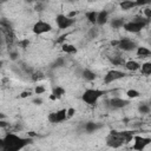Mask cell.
Segmentation results:
<instances>
[{
  "label": "cell",
  "instance_id": "cell-1",
  "mask_svg": "<svg viewBox=\"0 0 151 151\" xmlns=\"http://www.w3.org/2000/svg\"><path fill=\"white\" fill-rule=\"evenodd\" d=\"M133 136H134L133 131H116V130H112L106 136L105 143L110 147L118 149V147L123 146L124 144L130 143L132 140Z\"/></svg>",
  "mask_w": 151,
  "mask_h": 151
},
{
  "label": "cell",
  "instance_id": "cell-2",
  "mask_svg": "<svg viewBox=\"0 0 151 151\" xmlns=\"http://www.w3.org/2000/svg\"><path fill=\"white\" fill-rule=\"evenodd\" d=\"M4 151H19L32 143L31 138L20 137L13 132H7L4 137Z\"/></svg>",
  "mask_w": 151,
  "mask_h": 151
},
{
  "label": "cell",
  "instance_id": "cell-3",
  "mask_svg": "<svg viewBox=\"0 0 151 151\" xmlns=\"http://www.w3.org/2000/svg\"><path fill=\"white\" fill-rule=\"evenodd\" d=\"M150 22V19H146L145 17H134L131 21H125L123 25V28L129 33H139L143 31Z\"/></svg>",
  "mask_w": 151,
  "mask_h": 151
},
{
  "label": "cell",
  "instance_id": "cell-4",
  "mask_svg": "<svg viewBox=\"0 0 151 151\" xmlns=\"http://www.w3.org/2000/svg\"><path fill=\"white\" fill-rule=\"evenodd\" d=\"M105 94L104 90L99 88H87L81 94V100L87 105H96L98 100Z\"/></svg>",
  "mask_w": 151,
  "mask_h": 151
},
{
  "label": "cell",
  "instance_id": "cell-5",
  "mask_svg": "<svg viewBox=\"0 0 151 151\" xmlns=\"http://www.w3.org/2000/svg\"><path fill=\"white\" fill-rule=\"evenodd\" d=\"M76 19L74 18H70L65 14H58L55 17V24L58 26L59 29H66L70 28L72 25H74Z\"/></svg>",
  "mask_w": 151,
  "mask_h": 151
},
{
  "label": "cell",
  "instance_id": "cell-6",
  "mask_svg": "<svg viewBox=\"0 0 151 151\" xmlns=\"http://www.w3.org/2000/svg\"><path fill=\"white\" fill-rule=\"evenodd\" d=\"M32 31L34 34L37 35H41V34H45V33H48L52 31V25L47 21H44V20H38L33 27H32Z\"/></svg>",
  "mask_w": 151,
  "mask_h": 151
},
{
  "label": "cell",
  "instance_id": "cell-7",
  "mask_svg": "<svg viewBox=\"0 0 151 151\" xmlns=\"http://www.w3.org/2000/svg\"><path fill=\"white\" fill-rule=\"evenodd\" d=\"M125 76H126V73L120 71V70H110L104 76V83L106 85H109V84H112V83H114V81H117L119 79L125 78Z\"/></svg>",
  "mask_w": 151,
  "mask_h": 151
},
{
  "label": "cell",
  "instance_id": "cell-8",
  "mask_svg": "<svg viewBox=\"0 0 151 151\" xmlns=\"http://www.w3.org/2000/svg\"><path fill=\"white\" fill-rule=\"evenodd\" d=\"M132 139L134 142L133 145H132V149L133 150H137V151H143L151 143V138L143 137V136H137V134H134Z\"/></svg>",
  "mask_w": 151,
  "mask_h": 151
},
{
  "label": "cell",
  "instance_id": "cell-9",
  "mask_svg": "<svg viewBox=\"0 0 151 151\" xmlns=\"http://www.w3.org/2000/svg\"><path fill=\"white\" fill-rule=\"evenodd\" d=\"M117 47L119 50H122L123 52H131V51H134L137 48V44L132 39L125 37V38H122L118 40Z\"/></svg>",
  "mask_w": 151,
  "mask_h": 151
},
{
  "label": "cell",
  "instance_id": "cell-10",
  "mask_svg": "<svg viewBox=\"0 0 151 151\" xmlns=\"http://www.w3.org/2000/svg\"><path fill=\"white\" fill-rule=\"evenodd\" d=\"M67 119V114H66V109H60L57 110L55 112H51L48 114V120L52 124H58V123H63Z\"/></svg>",
  "mask_w": 151,
  "mask_h": 151
},
{
  "label": "cell",
  "instance_id": "cell-11",
  "mask_svg": "<svg viewBox=\"0 0 151 151\" xmlns=\"http://www.w3.org/2000/svg\"><path fill=\"white\" fill-rule=\"evenodd\" d=\"M129 104H130V101H129V100L123 99V98H119V97H113V98H111V99L107 101L109 107H110V109H112V110L124 109V107H126Z\"/></svg>",
  "mask_w": 151,
  "mask_h": 151
},
{
  "label": "cell",
  "instance_id": "cell-12",
  "mask_svg": "<svg viewBox=\"0 0 151 151\" xmlns=\"http://www.w3.org/2000/svg\"><path fill=\"white\" fill-rule=\"evenodd\" d=\"M101 126H103L101 124H98L96 122H86L84 124V130L86 131V133H93L99 129H101Z\"/></svg>",
  "mask_w": 151,
  "mask_h": 151
},
{
  "label": "cell",
  "instance_id": "cell-13",
  "mask_svg": "<svg viewBox=\"0 0 151 151\" xmlns=\"http://www.w3.org/2000/svg\"><path fill=\"white\" fill-rule=\"evenodd\" d=\"M65 93H66V91H65L64 87H61V86H55V87L52 90V93H51V96H50V99H51V100H58V99H60Z\"/></svg>",
  "mask_w": 151,
  "mask_h": 151
},
{
  "label": "cell",
  "instance_id": "cell-14",
  "mask_svg": "<svg viewBox=\"0 0 151 151\" xmlns=\"http://www.w3.org/2000/svg\"><path fill=\"white\" fill-rule=\"evenodd\" d=\"M107 20H109V13H107L105 9H103V11L98 12V14H97L96 25H98V26H103V25H105V24L107 22Z\"/></svg>",
  "mask_w": 151,
  "mask_h": 151
},
{
  "label": "cell",
  "instance_id": "cell-15",
  "mask_svg": "<svg viewBox=\"0 0 151 151\" xmlns=\"http://www.w3.org/2000/svg\"><path fill=\"white\" fill-rule=\"evenodd\" d=\"M119 7L122 11H130L137 7V5L134 0H124V1H119Z\"/></svg>",
  "mask_w": 151,
  "mask_h": 151
},
{
  "label": "cell",
  "instance_id": "cell-16",
  "mask_svg": "<svg viewBox=\"0 0 151 151\" xmlns=\"http://www.w3.org/2000/svg\"><path fill=\"white\" fill-rule=\"evenodd\" d=\"M124 67H125L127 71L136 72V71H138V70L140 68V64H139L138 61H136V60H127V61H125Z\"/></svg>",
  "mask_w": 151,
  "mask_h": 151
},
{
  "label": "cell",
  "instance_id": "cell-17",
  "mask_svg": "<svg viewBox=\"0 0 151 151\" xmlns=\"http://www.w3.org/2000/svg\"><path fill=\"white\" fill-rule=\"evenodd\" d=\"M96 77H97L96 73L90 68H84L81 71V78L84 80H86V81H93L96 79Z\"/></svg>",
  "mask_w": 151,
  "mask_h": 151
},
{
  "label": "cell",
  "instance_id": "cell-18",
  "mask_svg": "<svg viewBox=\"0 0 151 151\" xmlns=\"http://www.w3.org/2000/svg\"><path fill=\"white\" fill-rule=\"evenodd\" d=\"M61 51L64 52V53H66V54H74V53H77V47L74 46V45H72V44H63L61 45Z\"/></svg>",
  "mask_w": 151,
  "mask_h": 151
},
{
  "label": "cell",
  "instance_id": "cell-19",
  "mask_svg": "<svg viewBox=\"0 0 151 151\" xmlns=\"http://www.w3.org/2000/svg\"><path fill=\"white\" fill-rule=\"evenodd\" d=\"M136 53H137V55H138L139 58H149V57L151 55V51H150L147 47H144V46H140V47L137 46Z\"/></svg>",
  "mask_w": 151,
  "mask_h": 151
},
{
  "label": "cell",
  "instance_id": "cell-20",
  "mask_svg": "<svg viewBox=\"0 0 151 151\" xmlns=\"http://www.w3.org/2000/svg\"><path fill=\"white\" fill-rule=\"evenodd\" d=\"M97 14H98V12L97 11H88V12H86L85 13V17H86V19H87V21L91 24V25H96V20H97Z\"/></svg>",
  "mask_w": 151,
  "mask_h": 151
},
{
  "label": "cell",
  "instance_id": "cell-21",
  "mask_svg": "<svg viewBox=\"0 0 151 151\" xmlns=\"http://www.w3.org/2000/svg\"><path fill=\"white\" fill-rule=\"evenodd\" d=\"M124 22H125V20H124L123 18H113V19L111 20V24H110V25H111L112 28L118 29V28H122V27H123Z\"/></svg>",
  "mask_w": 151,
  "mask_h": 151
},
{
  "label": "cell",
  "instance_id": "cell-22",
  "mask_svg": "<svg viewBox=\"0 0 151 151\" xmlns=\"http://www.w3.org/2000/svg\"><path fill=\"white\" fill-rule=\"evenodd\" d=\"M110 61L114 65V66H124V64H125V60H124V58L123 57H120V55H116V57H110Z\"/></svg>",
  "mask_w": 151,
  "mask_h": 151
},
{
  "label": "cell",
  "instance_id": "cell-23",
  "mask_svg": "<svg viewBox=\"0 0 151 151\" xmlns=\"http://www.w3.org/2000/svg\"><path fill=\"white\" fill-rule=\"evenodd\" d=\"M139 70H142V73H143V74H145V76H150V74H151V63L146 61V63L142 64Z\"/></svg>",
  "mask_w": 151,
  "mask_h": 151
},
{
  "label": "cell",
  "instance_id": "cell-24",
  "mask_svg": "<svg viewBox=\"0 0 151 151\" xmlns=\"http://www.w3.org/2000/svg\"><path fill=\"white\" fill-rule=\"evenodd\" d=\"M98 34H99V28H98V27H96L94 25H93V27H91V28L88 29V32H87V35H88V38H90V39L97 38V37H98Z\"/></svg>",
  "mask_w": 151,
  "mask_h": 151
},
{
  "label": "cell",
  "instance_id": "cell-25",
  "mask_svg": "<svg viewBox=\"0 0 151 151\" xmlns=\"http://www.w3.org/2000/svg\"><path fill=\"white\" fill-rule=\"evenodd\" d=\"M150 105L149 104H140L139 107H138V111L142 113V114H149L150 113Z\"/></svg>",
  "mask_w": 151,
  "mask_h": 151
},
{
  "label": "cell",
  "instance_id": "cell-26",
  "mask_svg": "<svg viewBox=\"0 0 151 151\" xmlns=\"http://www.w3.org/2000/svg\"><path fill=\"white\" fill-rule=\"evenodd\" d=\"M126 96H127L129 98L134 99V98H138V97L140 96V93H139V91H137V90H134V88H131V90H127V91H126Z\"/></svg>",
  "mask_w": 151,
  "mask_h": 151
},
{
  "label": "cell",
  "instance_id": "cell-27",
  "mask_svg": "<svg viewBox=\"0 0 151 151\" xmlns=\"http://www.w3.org/2000/svg\"><path fill=\"white\" fill-rule=\"evenodd\" d=\"M0 27H1V28H7V29H11V28H12V25H11V22H9L7 19L2 18V19L0 20Z\"/></svg>",
  "mask_w": 151,
  "mask_h": 151
},
{
  "label": "cell",
  "instance_id": "cell-28",
  "mask_svg": "<svg viewBox=\"0 0 151 151\" xmlns=\"http://www.w3.org/2000/svg\"><path fill=\"white\" fill-rule=\"evenodd\" d=\"M64 63H65L64 58H58V59H57V60L53 63L52 67H60V66H63V65H64Z\"/></svg>",
  "mask_w": 151,
  "mask_h": 151
},
{
  "label": "cell",
  "instance_id": "cell-29",
  "mask_svg": "<svg viewBox=\"0 0 151 151\" xmlns=\"http://www.w3.org/2000/svg\"><path fill=\"white\" fill-rule=\"evenodd\" d=\"M134 2H136V5L137 6H147V5H150V2H151V0H134Z\"/></svg>",
  "mask_w": 151,
  "mask_h": 151
},
{
  "label": "cell",
  "instance_id": "cell-30",
  "mask_svg": "<svg viewBox=\"0 0 151 151\" xmlns=\"http://www.w3.org/2000/svg\"><path fill=\"white\" fill-rule=\"evenodd\" d=\"M143 17H145L146 19H150L151 18V8L149 7V6H146L145 8H144V11H143Z\"/></svg>",
  "mask_w": 151,
  "mask_h": 151
},
{
  "label": "cell",
  "instance_id": "cell-31",
  "mask_svg": "<svg viewBox=\"0 0 151 151\" xmlns=\"http://www.w3.org/2000/svg\"><path fill=\"white\" fill-rule=\"evenodd\" d=\"M45 91H46L45 87H44V86H40V85L35 86V88H34V93H35V94H41V93H44Z\"/></svg>",
  "mask_w": 151,
  "mask_h": 151
},
{
  "label": "cell",
  "instance_id": "cell-32",
  "mask_svg": "<svg viewBox=\"0 0 151 151\" xmlns=\"http://www.w3.org/2000/svg\"><path fill=\"white\" fill-rule=\"evenodd\" d=\"M28 45H29V41H28V39H25V40H21V41H19V46H20L21 48H26V47H28Z\"/></svg>",
  "mask_w": 151,
  "mask_h": 151
},
{
  "label": "cell",
  "instance_id": "cell-33",
  "mask_svg": "<svg viewBox=\"0 0 151 151\" xmlns=\"http://www.w3.org/2000/svg\"><path fill=\"white\" fill-rule=\"evenodd\" d=\"M74 113H76V110H74L73 107H70V109H67V110H66V114H67V118H71V117H73V116H74Z\"/></svg>",
  "mask_w": 151,
  "mask_h": 151
},
{
  "label": "cell",
  "instance_id": "cell-34",
  "mask_svg": "<svg viewBox=\"0 0 151 151\" xmlns=\"http://www.w3.org/2000/svg\"><path fill=\"white\" fill-rule=\"evenodd\" d=\"M32 78H33V80H40V79L44 78V74L41 72H38V73H34Z\"/></svg>",
  "mask_w": 151,
  "mask_h": 151
},
{
  "label": "cell",
  "instance_id": "cell-35",
  "mask_svg": "<svg viewBox=\"0 0 151 151\" xmlns=\"http://www.w3.org/2000/svg\"><path fill=\"white\" fill-rule=\"evenodd\" d=\"M8 125H9V124H8L6 120H4V119H0V129H6Z\"/></svg>",
  "mask_w": 151,
  "mask_h": 151
},
{
  "label": "cell",
  "instance_id": "cell-36",
  "mask_svg": "<svg viewBox=\"0 0 151 151\" xmlns=\"http://www.w3.org/2000/svg\"><path fill=\"white\" fill-rule=\"evenodd\" d=\"M37 11H42V2L41 1H38L37 4H35V7H34Z\"/></svg>",
  "mask_w": 151,
  "mask_h": 151
},
{
  "label": "cell",
  "instance_id": "cell-37",
  "mask_svg": "<svg viewBox=\"0 0 151 151\" xmlns=\"http://www.w3.org/2000/svg\"><path fill=\"white\" fill-rule=\"evenodd\" d=\"M29 96H31V92H29V91H24V92H21V94H20L21 98H27V97H29Z\"/></svg>",
  "mask_w": 151,
  "mask_h": 151
},
{
  "label": "cell",
  "instance_id": "cell-38",
  "mask_svg": "<svg viewBox=\"0 0 151 151\" xmlns=\"http://www.w3.org/2000/svg\"><path fill=\"white\" fill-rule=\"evenodd\" d=\"M33 104H35V105H41V104H42V99H41V98H35V99H33Z\"/></svg>",
  "mask_w": 151,
  "mask_h": 151
},
{
  "label": "cell",
  "instance_id": "cell-39",
  "mask_svg": "<svg viewBox=\"0 0 151 151\" xmlns=\"http://www.w3.org/2000/svg\"><path fill=\"white\" fill-rule=\"evenodd\" d=\"M4 42H5V39H4V34H2V31H1V28H0V47L4 45Z\"/></svg>",
  "mask_w": 151,
  "mask_h": 151
},
{
  "label": "cell",
  "instance_id": "cell-40",
  "mask_svg": "<svg viewBox=\"0 0 151 151\" xmlns=\"http://www.w3.org/2000/svg\"><path fill=\"white\" fill-rule=\"evenodd\" d=\"M9 57H11L12 60H15V59L18 58V53H17V52H11V53H9Z\"/></svg>",
  "mask_w": 151,
  "mask_h": 151
},
{
  "label": "cell",
  "instance_id": "cell-41",
  "mask_svg": "<svg viewBox=\"0 0 151 151\" xmlns=\"http://www.w3.org/2000/svg\"><path fill=\"white\" fill-rule=\"evenodd\" d=\"M77 14H78V12H77V11H72V12H70V13L67 14V17H70V18H74Z\"/></svg>",
  "mask_w": 151,
  "mask_h": 151
},
{
  "label": "cell",
  "instance_id": "cell-42",
  "mask_svg": "<svg viewBox=\"0 0 151 151\" xmlns=\"http://www.w3.org/2000/svg\"><path fill=\"white\" fill-rule=\"evenodd\" d=\"M0 150L4 151V139L2 138H0Z\"/></svg>",
  "mask_w": 151,
  "mask_h": 151
},
{
  "label": "cell",
  "instance_id": "cell-43",
  "mask_svg": "<svg viewBox=\"0 0 151 151\" xmlns=\"http://www.w3.org/2000/svg\"><path fill=\"white\" fill-rule=\"evenodd\" d=\"M117 45H118V40H112L111 41V46H116L117 47Z\"/></svg>",
  "mask_w": 151,
  "mask_h": 151
},
{
  "label": "cell",
  "instance_id": "cell-44",
  "mask_svg": "<svg viewBox=\"0 0 151 151\" xmlns=\"http://www.w3.org/2000/svg\"><path fill=\"white\" fill-rule=\"evenodd\" d=\"M5 118V114L4 113H0V119H4Z\"/></svg>",
  "mask_w": 151,
  "mask_h": 151
},
{
  "label": "cell",
  "instance_id": "cell-45",
  "mask_svg": "<svg viewBox=\"0 0 151 151\" xmlns=\"http://www.w3.org/2000/svg\"><path fill=\"white\" fill-rule=\"evenodd\" d=\"M8 0H0V4H4V2H7Z\"/></svg>",
  "mask_w": 151,
  "mask_h": 151
},
{
  "label": "cell",
  "instance_id": "cell-46",
  "mask_svg": "<svg viewBox=\"0 0 151 151\" xmlns=\"http://www.w3.org/2000/svg\"><path fill=\"white\" fill-rule=\"evenodd\" d=\"M66 1H70V2H74V1H77V0H66Z\"/></svg>",
  "mask_w": 151,
  "mask_h": 151
},
{
  "label": "cell",
  "instance_id": "cell-47",
  "mask_svg": "<svg viewBox=\"0 0 151 151\" xmlns=\"http://www.w3.org/2000/svg\"><path fill=\"white\" fill-rule=\"evenodd\" d=\"M26 1H28V2H32V1H34V0H26Z\"/></svg>",
  "mask_w": 151,
  "mask_h": 151
},
{
  "label": "cell",
  "instance_id": "cell-48",
  "mask_svg": "<svg viewBox=\"0 0 151 151\" xmlns=\"http://www.w3.org/2000/svg\"><path fill=\"white\" fill-rule=\"evenodd\" d=\"M38 1H41V2H44V1H46V0H38Z\"/></svg>",
  "mask_w": 151,
  "mask_h": 151
},
{
  "label": "cell",
  "instance_id": "cell-49",
  "mask_svg": "<svg viewBox=\"0 0 151 151\" xmlns=\"http://www.w3.org/2000/svg\"><path fill=\"white\" fill-rule=\"evenodd\" d=\"M88 1H97V0H88Z\"/></svg>",
  "mask_w": 151,
  "mask_h": 151
},
{
  "label": "cell",
  "instance_id": "cell-50",
  "mask_svg": "<svg viewBox=\"0 0 151 151\" xmlns=\"http://www.w3.org/2000/svg\"><path fill=\"white\" fill-rule=\"evenodd\" d=\"M119 1H124V0H119Z\"/></svg>",
  "mask_w": 151,
  "mask_h": 151
},
{
  "label": "cell",
  "instance_id": "cell-51",
  "mask_svg": "<svg viewBox=\"0 0 151 151\" xmlns=\"http://www.w3.org/2000/svg\"><path fill=\"white\" fill-rule=\"evenodd\" d=\"M0 5H1V4H0Z\"/></svg>",
  "mask_w": 151,
  "mask_h": 151
}]
</instances>
